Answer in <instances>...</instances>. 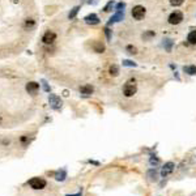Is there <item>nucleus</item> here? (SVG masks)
Listing matches in <instances>:
<instances>
[{
  "label": "nucleus",
  "mask_w": 196,
  "mask_h": 196,
  "mask_svg": "<svg viewBox=\"0 0 196 196\" xmlns=\"http://www.w3.org/2000/svg\"><path fill=\"white\" fill-rule=\"evenodd\" d=\"M174 170V163L173 162H167V163H165V166H163V169H162V171H161V174H162V177H166L167 174H170Z\"/></svg>",
  "instance_id": "1a4fd4ad"
},
{
  "label": "nucleus",
  "mask_w": 196,
  "mask_h": 196,
  "mask_svg": "<svg viewBox=\"0 0 196 196\" xmlns=\"http://www.w3.org/2000/svg\"><path fill=\"white\" fill-rule=\"evenodd\" d=\"M127 50H128V51H130V54H135V52H136V48L132 47V46H128Z\"/></svg>",
  "instance_id": "412c9836"
},
{
  "label": "nucleus",
  "mask_w": 196,
  "mask_h": 196,
  "mask_svg": "<svg viewBox=\"0 0 196 196\" xmlns=\"http://www.w3.org/2000/svg\"><path fill=\"white\" fill-rule=\"evenodd\" d=\"M42 83H43V86H45V90L46 92H48L50 90V89H48V86H47V83H46V81L43 80V81H42Z\"/></svg>",
  "instance_id": "5701e85b"
},
{
  "label": "nucleus",
  "mask_w": 196,
  "mask_h": 196,
  "mask_svg": "<svg viewBox=\"0 0 196 196\" xmlns=\"http://www.w3.org/2000/svg\"><path fill=\"white\" fill-rule=\"evenodd\" d=\"M145 16V8L142 5H136L132 9V17L135 20H142Z\"/></svg>",
  "instance_id": "7ed1b4c3"
},
{
  "label": "nucleus",
  "mask_w": 196,
  "mask_h": 196,
  "mask_svg": "<svg viewBox=\"0 0 196 196\" xmlns=\"http://www.w3.org/2000/svg\"><path fill=\"white\" fill-rule=\"evenodd\" d=\"M29 184L34 190H42V188L46 187V180L43 178H31L29 180Z\"/></svg>",
  "instance_id": "f257e3e1"
},
{
  "label": "nucleus",
  "mask_w": 196,
  "mask_h": 196,
  "mask_svg": "<svg viewBox=\"0 0 196 196\" xmlns=\"http://www.w3.org/2000/svg\"><path fill=\"white\" fill-rule=\"evenodd\" d=\"M184 72L188 73V75H196V67L195 66H188V67H184Z\"/></svg>",
  "instance_id": "2eb2a0df"
},
{
  "label": "nucleus",
  "mask_w": 196,
  "mask_h": 196,
  "mask_svg": "<svg viewBox=\"0 0 196 196\" xmlns=\"http://www.w3.org/2000/svg\"><path fill=\"white\" fill-rule=\"evenodd\" d=\"M80 93L83 95H90L93 93V86L92 85H84V86L80 88Z\"/></svg>",
  "instance_id": "9d476101"
},
{
  "label": "nucleus",
  "mask_w": 196,
  "mask_h": 196,
  "mask_svg": "<svg viewBox=\"0 0 196 196\" xmlns=\"http://www.w3.org/2000/svg\"><path fill=\"white\" fill-rule=\"evenodd\" d=\"M187 39H188V42H190L191 45H196V30H194V31H191L190 34H188V37H187Z\"/></svg>",
  "instance_id": "4468645a"
},
{
  "label": "nucleus",
  "mask_w": 196,
  "mask_h": 196,
  "mask_svg": "<svg viewBox=\"0 0 196 196\" xmlns=\"http://www.w3.org/2000/svg\"><path fill=\"white\" fill-rule=\"evenodd\" d=\"M123 17H124V15H123V12L122 10H119V12L116 13V15H114L111 19H110V24H113V22H118V21H122L123 20Z\"/></svg>",
  "instance_id": "9b49d317"
},
{
  "label": "nucleus",
  "mask_w": 196,
  "mask_h": 196,
  "mask_svg": "<svg viewBox=\"0 0 196 196\" xmlns=\"http://www.w3.org/2000/svg\"><path fill=\"white\" fill-rule=\"evenodd\" d=\"M111 8H113V1H110L109 4L105 7V9H103V10H105V12H110V9H111Z\"/></svg>",
  "instance_id": "aec40b11"
},
{
  "label": "nucleus",
  "mask_w": 196,
  "mask_h": 196,
  "mask_svg": "<svg viewBox=\"0 0 196 196\" xmlns=\"http://www.w3.org/2000/svg\"><path fill=\"white\" fill-rule=\"evenodd\" d=\"M105 31H106V35H107V38L110 39V30H109V29H106Z\"/></svg>",
  "instance_id": "393cba45"
},
{
  "label": "nucleus",
  "mask_w": 196,
  "mask_h": 196,
  "mask_svg": "<svg viewBox=\"0 0 196 196\" xmlns=\"http://www.w3.org/2000/svg\"><path fill=\"white\" fill-rule=\"evenodd\" d=\"M66 177H67V171H66V170H59V171L55 174V179L60 180V182L66 179Z\"/></svg>",
  "instance_id": "ddd939ff"
},
{
  "label": "nucleus",
  "mask_w": 196,
  "mask_h": 196,
  "mask_svg": "<svg viewBox=\"0 0 196 196\" xmlns=\"http://www.w3.org/2000/svg\"><path fill=\"white\" fill-rule=\"evenodd\" d=\"M93 48L95 52H98V54H101V52L105 51V45L102 43V42H95L93 45Z\"/></svg>",
  "instance_id": "f8f14e48"
},
{
  "label": "nucleus",
  "mask_w": 196,
  "mask_h": 196,
  "mask_svg": "<svg viewBox=\"0 0 196 196\" xmlns=\"http://www.w3.org/2000/svg\"><path fill=\"white\" fill-rule=\"evenodd\" d=\"M26 90L29 92V94H35L39 90V84L34 83V81H30V83L26 84Z\"/></svg>",
  "instance_id": "0eeeda50"
},
{
  "label": "nucleus",
  "mask_w": 196,
  "mask_h": 196,
  "mask_svg": "<svg viewBox=\"0 0 196 196\" xmlns=\"http://www.w3.org/2000/svg\"><path fill=\"white\" fill-rule=\"evenodd\" d=\"M124 64H126V66H135L132 62H128V60H126V62H124Z\"/></svg>",
  "instance_id": "b1692460"
},
{
  "label": "nucleus",
  "mask_w": 196,
  "mask_h": 196,
  "mask_svg": "<svg viewBox=\"0 0 196 196\" xmlns=\"http://www.w3.org/2000/svg\"><path fill=\"white\" fill-rule=\"evenodd\" d=\"M136 90H137L136 85L132 84V83H127L123 88V94L126 95V97H132V95L136 93Z\"/></svg>",
  "instance_id": "20e7f679"
},
{
  "label": "nucleus",
  "mask_w": 196,
  "mask_h": 196,
  "mask_svg": "<svg viewBox=\"0 0 196 196\" xmlns=\"http://www.w3.org/2000/svg\"><path fill=\"white\" fill-rule=\"evenodd\" d=\"M33 25H34V21L33 20H26V22H25V26H29V28H31V26H33Z\"/></svg>",
  "instance_id": "6ab92c4d"
},
{
  "label": "nucleus",
  "mask_w": 196,
  "mask_h": 196,
  "mask_svg": "<svg viewBox=\"0 0 196 196\" xmlns=\"http://www.w3.org/2000/svg\"><path fill=\"white\" fill-rule=\"evenodd\" d=\"M67 196H81V192H78V194H76V195H67Z\"/></svg>",
  "instance_id": "a878e982"
},
{
  "label": "nucleus",
  "mask_w": 196,
  "mask_h": 196,
  "mask_svg": "<svg viewBox=\"0 0 196 196\" xmlns=\"http://www.w3.org/2000/svg\"><path fill=\"white\" fill-rule=\"evenodd\" d=\"M183 1L184 0H170V3H171L173 5H180Z\"/></svg>",
  "instance_id": "a211bd4d"
},
{
  "label": "nucleus",
  "mask_w": 196,
  "mask_h": 196,
  "mask_svg": "<svg viewBox=\"0 0 196 196\" xmlns=\"http://www.w3.org/2000/svg\"><path fill=\"white\" fill-rule=\"evenodd\" d=\"M85 22L88 25H97L99 22V19L97 15H94V13H92V15H88L85 17Z\"/></svg>",
  "instance_id": "6e6552de"
},
{
  "label": "nucleus",
  "mask_w": 196,
  "mask_h": 196,
  "mask_svg": "<svg viewBox=\"0 0 196 196\" xmlns=\"http://www.w3.org/2000/svg\"><path fill=\"white\" fill-rule=\"evenodd\" d=\"M78 9H80V7H75V8H72V10H71L69 15H68L69 19H75V17H76V15L78 13Z\"/></svg>",
  "instance_id": "f3484780"
},
{
  "label": "nucleus",
  "mask_w": 196,
  "mask_h": 196,
  "mask_svg": "<svg viewBox=\"0 0 196 196\" xmlns=\"http://www.w3.org/2000/svg\"><path fill=\"white\" fill-rule=\"evenodd\" d=\"M48 102H50V105H51V107L55 109V110H59L62 107V99H60L56 94H50Z\"/></svg>",
  "instance_id": "39448f33"
},
{
  "label": "nucleus",
  "mask_w": 196,
  "mask_h": 196,
  "mask_svg": "<svg viewBox=\"0 0 196 196\" xmlns=\"http://www.w3.org/2000/svg\"><path fill=\"white\" fill-rule=\"evenodd\" d=\"M55 39H56V34L54 31H46L45 35L42 37V42H43L45 45H51L55 42Z\"/></svg>",
  "instance_id": "423d86ee"
},
{
  "label": "nucleus",
  "mask_w": 196,
  "mask_h": 196,
  "mask_svg": "<svg viewBox=\"0 0 196 196\" xmlns=\"http://www.w3.org/2000/svg\"><path fill=\"white\" fill-rule=\"evenodd\" d=\"M182 21H183V13L179 12V10H175V12H173L171 15L169 16V22L171 25H178V24H180Z\"/></svg>",
  "instance_id": "f03ea898"
},
{
  "label": "nucleus",
  "mask_w": 196,
  "mask_h": 196,
  "mask_svg": "<svg viewBox=\"0 0 196 196\" xmlns=\"http://www.w3.org/2000/svg\"><path fill=\"white\" fill-rule=\"evenodd\" d=\"M109 72H110V75H113V76H116V75L119 73V68H118V66H115V64H113V66L110 67Z\"/></svg>",
  "instance_id": "dca6fc26"
},
{
  "label": "nucleus",
  "mask_w": 196,
  "mask_h": 196,
  "mask_svg": "<svg viewBox=\"0 0 196 196\" xmlns=\"http://www.w3.org/2000/svg\"><path fill=\"white\" fill-rule=\"evenodd\" d=\"M116 8H118V10H120V9H124V3H119V4L116 5Z\"/></svg>",
  "instance_id": "4be33fe9"
}]
</instances>
